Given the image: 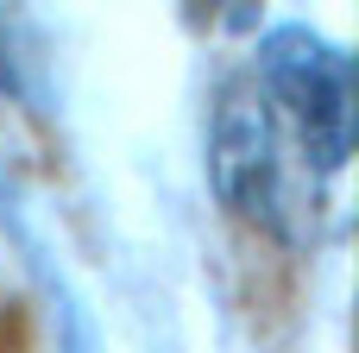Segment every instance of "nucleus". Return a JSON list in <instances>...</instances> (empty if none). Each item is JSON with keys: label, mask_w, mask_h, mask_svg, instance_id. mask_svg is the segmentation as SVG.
<instances>
[{"label": "nucleus", "mask_w": 359, "mask_h": 353, "mask_svg": "<svg viewBox=\"0 0 359 353\" xmlns=\"http://www.w3.org/2000/svg\"><path fill=\"white\" fill-rule=\"evenodd\" d=\"M208 177L215 196L278 246H309L322 227L328 177L303 158L297 133L271 107L252 69H233L208 114Z\"/></svg>", "instance_id": "nucleus-1"}, {"label": "nucleus", "mask_w": 359, "mask_h": 353, "mask_svg": "<svg viewBox=\"0 0 359 353\" xmlns=\"http://www.w3.org/2000/svg\"><path fill=\"white\" fill-rule=\"evenodd\" d=\"M259 88L271 95V107L284 114V126L297 133L303 158L334 183L353 158V139H359V82H353V57L309 32V25H278L259 38L252 63Z\"/></svg>", "instance_id": "nucleus-2"}, {"label": "nucleus", "mask_w": 359, "mask_h": 353, "mask_svg": "<svg viewBox=\"0 0 359 353\" xmlns=\"http://www.w3.org/2000/svg\"><path fill=\"white\" fill-rule=\"evenodd\" d=\"M32 69H38L32 25L13 0H0V95H32Z\"/></svg>", "instance_id": "nucleus-3"}]
</instances>
